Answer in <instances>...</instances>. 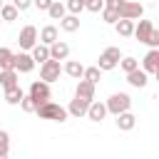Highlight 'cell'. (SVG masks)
I'll return each instance as SVG.
<instances>
[{
    "instance_id": "obj_29",
    "label": "cell",
    "mask_w": 159,
    "mask_h": 159,
    "mask_svg": "<svg viewBox=\"0 0 159 159\" xmlns=\"http://www.w3.org/2000/svg\"><path fill=\"white\" fill-rule=\"evenodd\" d=\"M119 67L129 75V72H134V70L139 67V60H137V57H122V60H119Z\"/></svg>"
},
{
    "instance_id": "obj_36",
    "label": "cell",
    "mask_w": 159,
    "mask_h": 159,
    "mask_svg": "<svg viewBox=\"0 0 159 159\" xmlns=\"http://www.w3.org/2000/svg\"><path fill=\"white\" fill-rule=\"evenodd\" d=\"M122 2H124V0H104V7H114V10H117Z\"/></svg>"
},
{
    "instance_id": "obj_28",
    "label": "cell",
    "mask_w": 159,
    "mask_h": 159,
    "mask_svg": "<svg viewBox=\"0 0 159 159\" xmlns=\"http://www.w3.org/2000/svg\"><path fill=\"white\" fill-rule=\"evenodd\" d=\"M102 20H104L107 25H117V22H119V12H117L114 7H104V10H102Z\"/></svg>"
},
{
    "instance_id": "obj_30",
    "label": "cell",
    "mask_w": 159,
    "mask_h": 159,
    "mask_svg": "<svg viewBox=\"0 0 159 159\" xmlns=\"http://www.w3.org/2000/svg\"><path fill=\"white\" fill-rule=\"evenodd\" d=\"M7 152H10V134L0 129V157H7Z\"/></svg>"
},
{
    "instance_id": "obj_9",
    "label": "cell",
    "mask_w": 159,
    "mask_h": 159,
    "mask_svg": "<svg viewBox=\"0 0 159 159\" xmlns=\"http://www.w3.org/2000/svg\"><path fill=\"white\" fill-rule=\"evenodd\" d=\"M89 104H92L89 99H82V97H75V99L70 102V107H67V112H70L72 117H77V119H80V117H87V109H89Z\"/></svg>"
},
{
    "instance_id": "obj_4",
    "label": "cell",
    "mask_w": 159,
    "mask_h": 159,
    "mask_svg": "<svg viewBox=\"0 0 159 159\" xmlns=\"http://www.w3.org/2000/svg\"><path fill=\"white\" fill-rule=\"evenodd\" d=\"M65 70H62V65H60V60H47L45 65H40V80H45V82H57L60 80V75H62Z\"/></svg>"
},
{
    "instance_id": "obj_37",
    "label": "cell",
    "mask_w": 159,
    "mask_h": 159,
    "mask_svg": "<svg viewBox=\"0 0 159 159\" xmlns=\"http://www.w3.org/2000/svg\"><path fill=\"white\" fill-rule=\"evenodd\" d=\"M154 75H157V82H159V70H157V72H154Z\"/></svg>"
},
{
    "instance_id": "obj_5",
    "label": "cell",
    "mask_w": 159,
    "mask_h": 159,
    "mask_svg": "<svg viewBox=\"0 0 159 159\" xmlns=\"http://www.w3.org/2000/svg\"><path fill=\"white\" fill-rule=\"evenodd\" d=\"M30 97L35 99L37 107L45 104V102H50V82H45V80H35V82L30 84Z\"/></svg>"
},
{
    "instance_id": "obj_33",
    "label": "cell",
    "mask_w": 159,
    "mask_h": 159,
    "mask_svg": "<svg viewBox=\"0 0 159 159\" xmlns=\"http://www.w3.org/2000/svg\"><path fill=\"white\" fill-rule=\"evenodd\" d=\"M20 107H22V112H35V109H37V104H35V99H32L30 94H27V97H22Z\"/></svg>"
},
{
    "instance_id": "obj_26",
    "label": "cell",
    "mask_w": 159,
    "mask_h": 159,
    "mask_svg": "<svg viewBox=\"0 0 159 159\" xmlns=\"http://www.w3.org/2000/svg\"><path fill=\"white\" fill-rule=\"evenodd\" d=\"M82 80H87V82L97 84V82L102 80V70H99L97 65H92V67H84V77H82Z\"/></svg>"
},
{
    "instance_id": "obj_16",
    "label": "cell",
    "mask_w": 159,
    "mask_h": 159,
    "mask_svg": "<svg viewBox=\"0 0 159 159\" xmlns=\"http://www.w3.org/2000/svg\"><path fill=\"white\" fill-rule=\"evenodd\" d=\"M127 82L132 84V87H137V89H142V87H147V82H149V77H147V72L144 70H134V72H129L127 75Z\"/></svg>"
},
{
    "instance_id": "obj_11",
    "label": "cell",
    "mask_w": 159,
    "mask_h": 159,
    "mask_svg": "<svg viewBox=\"0 0 159 159\" xmlns=\"http://www.w3.org/2000/svg\"><path fill=\"white\" fill-rule=\"evenodd\" d=\"M107 117V102H92L87 109V119L89 122H102Z\"/></svg>"
},
{
    "instance_id": "obj_12",
    "label": "cell",
    "mask_w": 159,
    "mask_h": 159,
    "mask_svg": "<svg viewBox=\"0 0 159 159\" xmlns=\"http://www.w3.org/2000/svg\"><path fill=\"white\" fill-rule=\"evenodd\" d=\"M142 70L149 75V72H157L159 70V50H149L142 60Z\"/></svg>"
},
{
    "instance_id": "obj_25",
    "label": "cell",
    "mask_w": 159,
    "mask_h": 159,
    "mask_svg": "<svg viewBox=\"0 0 159 159\" xmlns=\"http://www.w3.org/2000/svg\"><path fill=\"white\" fill-rule=\"evenodd\" d=\"M65 12H67V5H62L60 0H55V2L50 5V10H47V15H50L52 20H62V17H65Z\"/></svg>"
},
{
    "instance_id": "obj_1",
    "label": "cell",
    "mask_w": 159,
    "mask_h": 159,
    "mask_svg": "<svg viewBox=\"0 0 159 159\" xmlns=\"http://www.w3.org/2000/svg\"><path fill=\"white\" fill-rule=\"evenodd\" d=\"M35 112H37L40 119H52V122H65V119L70 117V112H67L65 107L55 104V102H45V104H40Z\"/></svg>"
},
{
    "instance_id": "obj_39",
    "label": "cell",
    "mask_w": 159,
    "mask_h": 159,
    "mask_svg": "<svg viewBox=\"0 0 159 159\" xmlns=\"http://www.w3.org/2000/svg\"><path fill=\"white\" fill-rule=\"evenodd\" d=\"M0 7H2V0H0Z\"/></svg>"
},
{
    "instance_id": "obj_40",
    "label": "cell",
    "mask_w": 159,
    "mask_h": 159,
    "mask_svg": "<svg viewBox=\"0 0 159 159\" xmlns=\"http://www.w3.org/2000/svg\"><path fill=\"white\" fill-rule=\"evenodd\" d=\"M0 22H2V17H0Z\"/></svg>"
},
{
    "instance_id": "obj_7",
    "label": "cell",
    "mask_w": 159,
    "mask_h": 159,
    "mask_svg": "<svg viewBox=\"0 0 159 159\" xmlns=\"http://www.w3.org/2000/svg\"><path fill=\"white\" fill-rule=\"evenodd\" d=\"M37 27L35 25H25L22 30H20V35H17V45H20V50H32L35 45H37Z\"/></svg>"
},
{
    "instance_id": "obj_35",
    "label": "cell",
    "mask_w": 159,
    "mask_h": 159,
    "mask_svg": "<svg viewBox=\"0 0 159 159\" xmlns=\"http://www.w3.org/2000/svg\"><path fill=\"white\" fill-rule=\"evenodd\" d=\"M52 2H55V0H35V7H40V10H50Z\"/></svg>"
},
{
    "instance_id": "obj_19",
    "label": "cell",
    "mask_w": 159,
    "mask_h": 159,
    "mask_svg": "<svg viewBox=\"0 0 159 159\" xmlns=\"http://www.w3.org/2000/svg\"><path fill=\"white\" fill-rule=\"evenodd\" d=\"M17 80H20V72H17V70H0V84H2L5 89L20 84Z\"/></svg>"
},
{
    "instance_id": "obj_27",
    "label": "cell",
    "mask_w": 159,
    "mask_h": 159,
    "mask_svg": "<svg viewBox=\"0 0 159 159\" xmlns=\"http://www.w3.org/2000/svg\"><path fill=\"white\" fill-rule=\"evenodd\" d=\"M17 12H20V10H17L15 5H2V7H0V17H2L5 22H12V20H17Z\"/></svg>"
},
{
    "instance_id": "obj_17",
    "label": "cell",
    "mask_w": 159,
    "mask_h": 159,
    "mask_svg": "<svg viewBox=\"0 0 159 159\" xmlns=\"http://www.w3.org/2000/svg\"><path fill=\"white\" fill-rule=\"evenodd\" d=\"M57 37H60V32H57L55 25H45V27L40 30V42H42V45H55Z\"/></svg>"
},
{
    "instance_id": "obj_15",
    "label": "cell",
    "mask_w": 159,
    "mask_h": 159,
    "mask_svg": "<svg viewBox=\"0 0 159 159\" xmlns=\"http://www.w3.org/2000/svg\"><path fill=\"white\" fill-rule=\"evenodd\" d=\"M62 70H65V75H70V77H75V80H82V77H84V65L77 62V60H67Z\"/></svg>"
},
{
    "instance_id": "obj_20",
    "label": "cell",
    "mask_w": 159,
    "mask_h": 159,
    "mask_svg": "<svg viewBox=\"0 0 159 159\" xmlns=\"http://www.w3.org/2000/svg\"><path fill=\"white\" fill-rule=\"evenodd\" d=\"M0 70H15V52L10 47H0Z\"/></svg>"
},
{
    "instance_id": "obj_13",
    "label": "cell",
    "mask_w": 159,
    "mask_h": 159,
    "mask_svg": "<svg viewBox=\"0 0 159 159\" xmlns=\"http://www.w3.org/2000/svg\"><path fill=\"white\" fill-rule=\"evenodd\" d=\"M94 87H97V84H92V82H87V80H80V82H77V89H75V97H82V99L94 102Z\"/></svg>"
},
{
    "instance_id": "obj_8",
    "label": "cell",
    "mask_w": 159,
    "mask_h": 159,
    "mask_svg": "<svg viewBox=\"0 0 159 159\" xmlns=\"http://www.w3.org/2000/svg\"><path fill=\"white\" fill-rule=\"evenodd\" d=\"M35 65H37V62H35L32 52H17V55H15V70H17V72L27 75V72H32Z\"/></svg>"
},
{
    "instance_id": "obj_24",
    "label": "cell",
    "mask_w": 159,
    "mask_h": 159,
    "mask_svg": "<svg viewBox=\"0 0 159 159\" xmlns=\"http://www.w3.org/2000/svg\"><path fill=\"white\" fill-rule=\"evenodd\" d=\"M22 97H25V92L20 89V84H15V87H7V89H5V102H7V104H20V102H22Z\"/></svg>"
},
{
    "instance_id": "obj_18",
    "label": "cell",
    "mask_w": 159,
    "mask_h": 159,
    "mask_svg": "<svg viewBox=\"0 0 159 159\" xmlns=\"http://www.w3.org/2000/svg\"><path fill=\"white\" fill-rule=\"evenodd\" d=\"M134 124H137V117H134L132 112H122V114H117V129L129 132V129H134Z\"/></svg>"
},
{
    "instance_id": "obj_2",
    "label": "cell",
    "mask_w": 159,
    "mask_h": 159,
    "mask_svg": "<svg viewBox=\"0 0 159 159\" xmlns=\"http://www.w3.org/2000/svg\"><path fill=\"white\" fill-rule=\"evenodd\" d=\"M129 107H132V97H129L127 92H114V94L107 99V112H112L114 117L122 114V112H129Z\"/></svg>"
},
{
    "instance_id": "obj_10",
    "label": "cell",
    "mask_w": 159,
    "mask_h": 159,
    "mask_svg": "<svg viewBox=\"0 0 159 159\" xmlns=\"http://www.w3.org/2000/svg\"><path fill=\"white\" fill-rule=\"evenodd\" d=\"M152 32H154V25H152V20H139V25L134 27V37L139 40V42H149V37H152Z\"/></svg>"
},
{
    "instance_id": "obj_3",
    "label": "cell",
    "mask_w": 159,
    "mask_h": 159,
    "mask_svg": "<svg viewBox=\"0 0 159 159\" xmlns=\"http://www.w3.org/2000/svg\"><path fill=\"white\" fill-rule=\"evenodd\" d=\"M119 60H122V52H119V47H107V50L99 55V60H97V67H99L102 72H109V70H114V67L119 65Z\"/></svg>"
},
{
    "instance_id": "obj_6",
    "label": "cell",
    "mask_w": 159,
    "mask_h": 159,
    "mask_svg": "<svg viewBox=\"0 0 159 159\" xmlns=\"http://www.w3.org/2000/svg\"><path fill=\"white\" fill-rule=\"evenodd\" d=\"M117 12H119V20H137V17L144 15V7H142V2L124 0V2L117 7Z\"/></svg>"
},
{
    "instance_id": "obj_31",
    "label": "cell",
    "mask_w": 159,
    "mask_h": 159,
    "mask_svg": "<svg viewBox=\"0 0 159 159\" xmlns=\"http://www.w3.org/2000/svg\"><path fill=\"white\" fill-rule=\"evenodd\" d=\"M84 2H87V0H67V10H70L72 15H80V12L84 10Z\"/></svg>"
},
{
    "instance_id": "obj_22",
    "label": "cell",
    "mask_w": 159,
    "mask_h": 159,
    "mask_svg": "<svg viewBox=\"0 0 159 159\" xmlns=\"http://www.w3.org/2000/svg\"><path fill=\"white\" fill-rule=\"evenodd\" d=\"M60 27H62L65 32H77V30H80V17L70 12V15H65V17L60 20Z\"/></svg>"
},
{
    "instance_id": "obj_38",
    "label": "cell",
    "mask_w": 159,
    "mask_h": 159,
    "mask_svg": "<svg viewBox=\"0 0 159 159\" xmlns=\"http://www.w3.org/2000/svg\"><path fill=\"white\" fill-rule=\"evenodd\" d=\"M0 159H7V157H0Z\"/></svg>"
},
{
    "instance_id": "obj_21",
    "label": "cell",
    "mask_w": 159,
    "mask_h": 159,
    "mask_svg": "<svg viewBox=\"0 0 159 159\" xmlns=\"http://www.w3.org/2000/svg\"><path fill=\"white\" fill-rule=\"evenodd\" d=\"M32 57H35V62H40V65H45L47 60H50V45H42V42H37L32 50Z\"/></svg>"
},
{
    "instance_id": "obj_32",
    "label": "cell",
    "mask_w": 159,
    "mask_h": 159,
    "mask_svg": "<svg viewBox=\"0 0 159 159\" xmlns=\"http://www.w3.org/2000/svg\"><path fill=\"white\" fill-rule=\"evenodd\" d=\"M84 7H87L89 12H102V10H104V0H87Z\"/></svg>"
},
{
    "instance_id": "obj_23",
    "label": "cell",
    "mask_w": 159,
    "mask_h": 159,
    "mask_svg": "<svg viewBox=\"0 0 159 159\" xmlns=\"http://www.w3.org/2000/svg\"><path fill=\"white\" fill-rule=\"evenodd\" d=\"M134 20H119L117 25H114V30H117V35L119 37H132L134 35Z\"/></svg>"
},
{
    "instance_id": "obj_34",
    "label": "cell",
    "mask_w": 159,
    "mask_h": 159,
    "mask_svg": "<svg viewBox=\"0 0 159 159\" xmlns=\"http://www.w3.org/2000/svg\"><path fill=\"white\" fill-rule=\"evenodd\" d=\"M12 5H15V7L22 12V10H27L30 5H35V0H12Z\"/></svg>"
},
{
    "instance_id": "obj_14",
    "label": "cell",
    "mask_w": 159,
    "mask_h": 159,
    "mask_svg": "<svg viewBox=\"0 0 159 159\" xmlns=\"http://www.w3.org/2000/svg\"><path fill=\"white\" fill-rule=\"evenodd\" d=\"M50 57L52 60H67L70 57V45L62 42V40H57L55 45H50Z\"/></svg>"
}]
</instances>
